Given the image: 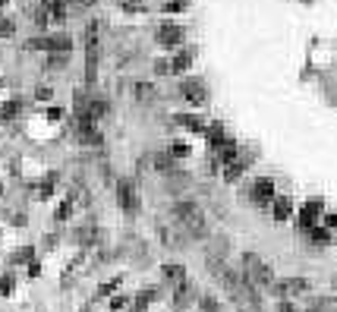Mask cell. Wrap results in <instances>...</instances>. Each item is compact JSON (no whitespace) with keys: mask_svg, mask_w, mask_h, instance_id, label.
Here are the masks:
<instances>
[{"mask_svg":"<svg viewBox=\"0 0 337 312\" xmlns=\"http://www.w3.org/2000/svg\"><path fill=\"white\" fill-rule=\"evenodd\" d=\"M167 151H170L173 161H183V158H189V154H192V145H189V142H170Z\"/></svg>","mask_w":337,"mask_h":312,"instance_id":"d6986e66","label":"cell"},{"mask_svg":"<svg viewBox=\"0 0 337 312\" xmlns=\"http://www.w3.org/2000/svg\"><path fill=\"white\" fill-rule=\"evenodd\" d=\"M274 180L271 177H259L252 183V189H249V199H252V205L255 208H268L271 202H274Z\"/></svg>","mask_w":337,"mask_h":312,"instance_id":"9c48e42d","label":"cell"},{"mask_svg":"<svg viewBox=\"0 0 337 312\" xmlns=\"http://www.w3.org/2000/svg\"><path fill=\"white\" fill-rule=\"evenodd\" d=\"M155 41H158L161 47H167V51H180L183 41H186V32H183L180 22H170V19H167V22H158Z\"/></svg>","mask_w":337,"mask_h":312,"instance_id":"5b68a950","label":"cell"},{"mask_svg":"<svg viewBox=\"0 0 337 312\" xmlns=\"http://www.w3.org/2000/svg\"><path fill=\"white\" fill-rule=\"evenodd\" d=\"M173 123H177L180 129H186V133H205L208 129L202 114H173Z\"/></svg>","mask_w":337,"mask_h":312,"instance_id":"30bf717a","label":"cell"},{"mask_svg":"<svg viewBox=\"0 0 337 312\" xmlns=\"http://www.w3.org/2000/svg\"><path fill=\"white\" fill-rule=\"evenodd\" d=\"M73 196H66L63 202H60V205H57V211H54V221H69V218H73V211H76V205H73Z\"/></svg>","mask_w":337,"mask_h":312,"instance_id":"ac0fdd59","label":"cell"},{"mask_svg":"<svg viewBox=\"0 0 337 312\" xmlns=\"http://www.w3.org/2000/svg\"><path fill=\"white\" fill-rule=\"evenodd\" d=\"M180 98L189 104V107H202V104H208V89L202 86V79L186 76L180 82Z\"/></svg>","mask_w":337,"mask_h":312,"instance_id":"8992f818","label":"cell"},{"mask_svg":"<svg viewBox=\"0 0 337 312\" xmlns=\"http://www.w3.org/2000/svg\"><path fill=\"white\" fill-rule=\"evenodd\" d=\"M126 303H130V296H123V293H117V296H110V312H123L126 309Z\"/></svg>","mask_w":337,"mask_h":312,"instance_id":"4316f807","label":"cell"},{"mask_svg":"<svg viewBox=\"0 0 337 312\" xmlns=\"http://www.w3.org/2000/svg\"><path fill=\"white\" fill-rule=\"evenodd\" d=\"M22 107H26V101H22V98H10L4 107H0V120H13V117H19Z\"/></svg>","mask_w":337,"mask_h":312,"instance_id":"e0dca14e","label":"cell"},{"mask_svg":"<svg viewBox=\"0 0 337 312\" xmlns=\"http://www.w3.org/2000/svg\"><path fill=\"white\" fill-rule=\"evenodd\" d=\"M271 218L277 224H284V221L293 218V199H290V196H274V202H271Z\"/></svg>","mask_w":337,"mask_h":312,"instance_id":"8fae6325","label":"cell"},{"mask_svg":"<svg viewBox=\"0 0 337 312\" xmlns=\"http://www.w3.org/2000/svg\"><path fill=\"white\" fill-rule=\"evenodd\" d=\"M173 218H177L183 224V230L189 233L192 240H205L208 237V221H205V214L199 208V202L189 199V196H183L173 202Z\"/></svg>","mask_w":337,"mask_h":312,"instance_id":"6da1fadb","label":"cell"},{"mask_svg":"<svg viewBox=\"0 0 337 312\" xmlns=\"http://www.w3.org/2000/svg\"><path fill=\"white\" fill-rule=\"evenodd\" d=\"M51 95H54V92H51L48 86H44V89L38 86V92H35V98H38V101H51Z\"/></svg>","mask_w":337,"mask_h":312,"instance_id":"f546056e","label":"cell"},{"mask_svg":"<svg viewBox=\"0 0 337 312\" xmlns=\"http://www.w3.org/2000/svg\"><path fill=\"white\" fill-rule=\"evenodd\" d=\"M321 211H324V199H309L303 208H299V214H296V224H299V233H309L312 227L318 224V218H321Z\"/></svg>","mask_w":337,"mask_h":312,"instance_id":"52a82bcc","label":"cell"},{"mask_svg":"<svg viewBox=\"0 0 337 312\" xmlns=\"http://www.w3.org/2000/svg\"><path fill=\"white\" fill-rule=\"evenodd\" d=\"M13 284H16V278H13V274H4V278H0V293H13Z\"/></svg>","mask_w":337,"mask_h":312,"instance_id":"83f0119b","label":"cell"},{"mask_svg":"<svg viewBox=\"0 0 337 312\" xmlns=\"http://www.w3.org/2000/svg\"><path fill=\"white\" fill-rule=\"evenodd\" d=\"M186 7H189L186 0H164V4H161V10H164V13H183Z\"/></svg>","mask_w":337,"mask_h":312,"instance_id":"d4e9b609","label":"cell"},{"mask_svg":"<svg viewBox=\"0 0 337 312\" xmlns=\"http://www.w3.org/2000/svg\"><path fill=\"white\" fill-rule=\"evenodd\" d=\"M277 309H281V312H299L293 303H290V299H281V303H277Z\"/></svg>","mask_w":337,"mask_h":312,"instance_id":"4dcf8cb0","label":"cell"},{"mask_svg":"<svg viewBox=\"0 0 337 312\" xmlns=\"http://www.w3.org/2000/svg\"><path fill=\"white\" fill-rule=\"evenodd\" d=\"M281 293H306L309 290V284L303 281V278H296V281H284L281 287H277Z\"/></svg>","mask_w":337,"mask_h":312,"instance_id":"44dd1931","label":"cell"},{"mask_svg":"<svg viewBox=\"0 0 337 312\" xmlns=\"http://www.w3.org/2000/svg\"><path fill=\"white\" fill-rule=\"evenodd\" d=\"M114 193H117V205L120 211L126 214V218H136L139 208H142V202H139V189L130 177H120L117 180V186H114Z\"/></svg>","mask_w":337,"mask_h":312,"instance_id":"3957f363","label":"cell"},{"mask_svg":"<svg viewBox=\"0 0 337 312\" xmlns=\"http://www.w3.org/2000/svg\"><path fill=\"white\" fill-rule=\"evenodd\" d=\"M199 312H224V306H220L217 296L205 293V296H199Z\"/></svg>","mask_w":337,"mask_h":312,"instance_id":"ffe728a7","label":"cell"},{"mask_svg":"<svg viewBox=\"0 0 337 312\" xmlns=\"http://www.w3.org/2000/svg\"><path fill=\"white\" fill-rule=\"evenodd\" d=\"M161 281H164L170 290L177 284H183L186 281V268L183 265H177V262H164V265H161Z\"/></svg>","mask_w":337,"mask_h":312,"instance_id":"7c38bea8","label":"cell"},{"mask_svg":"<svg viewBox=\"0 0 337 312\" xmlns=\"http://www.w3.org/2000/svg\"><path fill=\"white\" fill-rule=\"evenodd\" d=\"M26 51H44V54H73V38H69L66 32L44 35V38H32V41H26Z\"/></svg>","mask_w":337,"mask_h":312,"instance_id":"277c9868","label":"cell"},{"mask_svg":"<svg viewBox=\"0 0 337 312\" xmlns=\"http://www.w3.org/2000/svg\"><path fill=\"white\" fill-rule=\"evenodd\" d=\"M324 224H328V227H331V230L337 233V214H324Z\"/></svg>","mask_w":337,"mask_h":312,"instance_id":"1f68e13d","label":"cell"},{"mask_svg":"<svg viewBox=\"0 0 337 312\" xmlns=\"http://www.w3.org/2000/svg\"><path fill=\"white\" fill-rule=\"evenodd\" d=\"M158 296H161V287H142V290L136 293V306H133V312H145Z\"/></svg>","mask_w":337,"mask_h":312,"instance_id":"2e32d148","label":"cell"},{"mask_svg":"<svg viewBox=\"0 0 337 312\" xmlns=\"http://www.w3.org/2000/svg\"><path fill=\"white\" fill-rule=\"evenodd\" d=\"M16 32V26H13V19H0V38H10V35Z\"/></svg>","mask_w":337,"mask_h":312,"instance_id":"f1b7e54d","label":"cell"},{"mask_svg":"<svg viewBox=\"0 0 337 312\" xmlns=\"http://www.w3.org/2000/svg\"><path fill=\"white\" fill-rule=\"evenodd\" d=\"M195 63V54L189 51V47H180V54L170 60V76H183V73H189Z\"/></svg>","mask_w":337,"mask_h":312,"instance_id":"4fadbf2b","label":"cell"},{"mask_svg":"<svg viewBox=\"0 0 337 312\" xmlns=\"http://www.w3.org/2000/svg\"><path fill=\"white\" fill-rule=\"evenodd\" d=\"M249 164H252V154H240L234 164H227V167H224V180H227V183H237V180L249 171Z\"/></svg>","mask_w":337,"mask_h":312,"instance_id":"9a60e30c","label":"cell"},{"mask_svg":"<svg viewBox=\"0 0 337 312\" xmlns=\"http://www.w3.org/2000/svg\"><path fill=\"white\" fill-rule=\"evenodd\" d=\"M170 303H173V312H186L192 303H199V290H195V284L186 278L183 284L173 287V293H170Z\"/></svg>","mask_w":337,"mask_h":312,"instance_id":"ba28073f","label":"cell"},{"mask_svg":"<svg viewBox=\"0 0 337 312\" xmlns=\"http://www.w3.org/2000/svg\"><path fill=\"white\" fill-rule=\"evenodd\" d=\"M54 186H57V174H48V180H44V186L38 189V196H41V199H51Z\"/></svg>","mask_w":337,"mask_h":312,"instance_id":"484cf974","label":"cell"},{"mask_svg":"<svg viewBox=\"0 0 337 312\" xmlns=\"http://www.w3.org/2000/svg\"><path fill=\"white\" fill-rule=\"evenodd\" d=\"M205 139H208V148L211 151H217L220 145H227L230 142V136H227V129H224V123H208V129H205Z\"/></svg>","mask_w":337,"mask_h":312,"instance_id":"5bb4252c","label":"cell"},{"mask_svg":"<svg viewBox=\"0 0 337 312\" xmlns=\"http://www.w3.org/2000/svg\"><path fill=\"white\" fill-rule=\"evenodd\" d=\"M136 98L139 101H145V104H152V101H148V98H152V95H155V89H152V82H136Z\"/></svg>","mask_w":337,"mask_h":312,"instance_id":"7402d4cb","label":"cell"},{"mask_svg":"<svg viewBox=\"0 0 337 312\" xmlns=\"http://www.w3.org/2000/svg\"><path fill=\"white\" fill-rule=\"evenodd\" d=\"M22 262H35V249H32V246H22V249H16L13 265H22Z\"/></svg>","mask_w":337,"mask_h":312,"instance_id":"cb8c5ba5","label":"cell"},{"mask_svg":"<svg viewBox=\"0 0 337 312\" xmlns=\"http://www.w3.org/2000/svg\"><path fill=\"white\" fill-rule=\"evenodd\" d=\"M246 278L259 287V290H265V287H274V268L268 265V262H262L255 253H246L243 256V268H240Z\"/></svg>","mask_w":337,"mask_h":312,"instance_id":"7a4b0ae2","label":"cell"},{"mask_svg":"<svg viewBox=\"0 0 337 312\" xmlns=\"http://www.w3.org/2000/svg\"><path fill=\"white\" fill-rule=\"evenodd\" d=\"M120 10H123V13H133V16H136V13H145L148 7L142 4V0H120Z\"/></svg>","mask_w":337,"mask_h":312,"instance_id":"603a6c76","label":"cell"}]
</instances>
